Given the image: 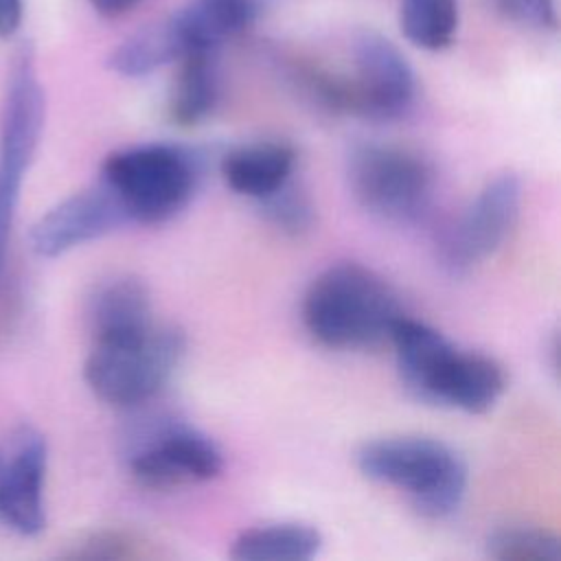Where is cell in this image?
<instances>
[{
    "instance_id": "cell-10",
    "label": "cell",
    "mask_w": 561,
    "mask_h": 561,
    "mask_svg": "<svg viewBox=\"0 0 561 561\" xmlns=\"http://www.w3.org/2000/svg\"><path fill=\"white\" fill-rule=\"evenodd\" d=\"M353 114L370 121L403 116L416 96V77L405 55L381 33L359 31L351 44Z\"/></svg>"
},
{
    "instance_id": "cell-16",
    "label": "cell",
    "mask_w": 561,
    "mask_h": 561,
    "mask_svg": "<svg viewBox=\"0 0 561 561\" xmlns=\"http://www.w3.org/2000/svg\"><path fill=\"white\" fill-rule=\"evenodd\" d=\"M322 548V535L302 522L265 524L243 530L230 548L237 561H307Z\"/></svg>"
},
{
    "instance_id": "cell-12",
    "label": "cell",
    "mask_w": 561,
    "mask_h": 561,
    "mask_svg": "<svg viewBox=\"0 0 561 561\" xmlns=\"http://www.w3.org/2000/svg\"><path fill=\"white\" fill-rule=\"evenodd\" d=\"M46 440L31 427L20 430L7 458L0 454V522L26 537L46 524Z\"/></svg>"
},
{
    "instance_id": "cell-23",
    "label": "cell",
    "mask_w": 561,
    "mask_h": 561,
    "mask_svg": "<svg viewBox=\"0 0 561 561\" xmlns=\"http://www.w3.org/2000/svg\"><path fill=\"white\" fill-rule=\"evenodd\" d=\"M22 22V0H0V37H11Z\"/></svg>"
},
{
    "instance_id": "cell-11",
    "label": "cell",
    "mask_w": 561,
    "mask_h": 561,
    "mask_svg": "<svg viewBox=\"0 0 561 561\" xmlns=\"http://www.w3.org/2000/svg\"><path fill=\"white\" fill-rule=\"evenodd\" d=\"M129 224V217L105 182L66 197L31 228V248L39 256H59L81 243L110 234Z\"/></svg>"
},
{
    "instance_id": "cell-24",
    "label": "cell",
    "mask_w": 561,
    "mask_h": 561,
    "mask_svg": "<svg viewBox=\"0 0 561 561\" xmlns=\"http://www.w3.org/2000/svg\"><path fill=\"white\" fill-rule=\"evenodd\" d=\"M142 0H90V4L105 18H116L131 11Z\"/></svg>"
},
{
    "instance_id": "cell-13",
    "label": "cell",
    "mask_w": 561,
    "mask_h": 561,
    "mask_svg": "<svg viewBox=\"0 0 561 561\" xmlns=\"http://www.w3.org/2000/svg\"><path fill=\"white\" fill-rule=\"evenodd\" d=\"M92 340L140 333L153 324L149 289L136 276L121 274L99 283L88 300Z\"/></svg>"
},
{
    "instance_id": "cell-19",
    "label": "cell",
    "mask_w": 561,
    "mask_h": 561,
    "mask_svg": "<svg viewBox=\"0 0 561 561\" xmlns=\"http://www.w3.org/2000/svg\"><path fill=\"white\" fill-rule=\"evenodd\" d=\"M486 554L497 561H559L561 539L543 528L504 526L489 535Z\"/></svg>"
},
{
    "instance_id": "cell-5",
    "label": "cell",
    "mask_w": 561,
    "mask_h": 561,
    "mask_svg": "<svg viewBox=\"0 0 561 561\" xmlns=\"http://www.w3.org/2000/svg\"><path fill=\"white\" fill-rule=\"evenodd\" d=\"M186 348L184 333L171 324L110 340H92L83 366L88 388L116 408H136L171 379Z\"/></svg>"
},
{
    "instance_id": "cell-1",
    "label": "cell",
    "mask_w": 561,
    "mask_h": 561,
    "mask_svg": "<svg viewBox=\"0 0 561 561\" xmlns=\"http://www.w3.org/2000/svg\"><path fill=\"white\" fill-rule=\"evenodd\" d=\"M390 346L405 390L423 403L482 414L506 390L500 362L456 348L443 333L414 318L405 316L397 322Z\"/></svg>"
},
{
    "instance_id": "cell-3",
    "label": "cell",
    "mask_w": 561,
    "mask_h": 561,
    "mask_svg": "<svg viewBox=\"0 0 561 561\" xmlns=\"http://www.w3.org/2000/svg\"><path fill=\"white\" fill-rule=\"evenodd\" d=\"M359 471L405 491L414 511L427 519L451 515L467 491V465L447 443L427 436H392L362 445Z\"/></svg>"
},
{
    "instance_id": "cell-4",
    "label": "cell",
    "mask_w": 561,
    "mask_h": 561,
    "mask_svg": "<svg viewBox=\"0 0 561 561\" xmlns=\"http://www.w3.org/2000/svg\"><path fill=\"white\" fill-rule=\"evenodd\" d=\"M99 180L118 197L129 224H162L191 202L199 164L184 147L149 142L110 153Z\"/></svg>"
},
{
    "instance_id": "cell-14",
    "label": "cell",
    "mask_w": 561,
    "mask_h": 561,
    "mask_svg": "<svg viewBox=\"0 0 561 561\" xmlns=\"http://www.w3.org/2000/svg\"><path fill=\"white\" fill-rule=\"evenodd\" d=\"M296 169V151L285 142H254L232 149L221 160L224 182L254 202L283 186Z\"/></svg>"
},
{
    "instance_id": "cell-9",
    "label": "cell",
    "mask_w": 561,
    "mask_h": 561,
    "mask_svg": "<svg viewBox=\"0 0 561 561\" xmlns=\"http://www.w3.org/2000/svg\"><path fill=\"white\" fill-rule=\"evenodd\" d=\"M519 202V178L513 171L493 175L445 230L438 243L440 265L451 274H465L495 254L517 221Z\"/></svg>"
},
{
    "instance_id": "cell-8",
    "label": "cell",
    "mask_w": 561,
    "mask_h": 561,
    "mask_svg": "<svg viewBox=\"0 0 561 561\" xmlns=\"http://www.w3.org/2000/svg\"><path fill=\"white\" fill-rule=\"evenodd\" d=\"M127 467L138 484L162 491L217 478L224 456L199 430L171 416H158L131 434Z\"/></svg>"
},
{
    "instance_id": "cell-6",
    "label": "cell",
    "mask_w": 561,
    "mask_h": 561,
    "mask_svg": "<svg viewBox=\"0 0 561 561\" xmlns=\"http://www.w3.org/2000/svg\"><path fill=\"white\" fill-rule=\"evenodd\" d=\"M46 121V94L31 46L13 57L0 110V283L24 178L35 158Z\"/></svg>"
},
{
    "instance_id": "cell-7",
    "label": "cell",
    "mask_w": 561,
    "mask_h": 561,
    "mask_svg": "<svg viewBox=\"0 0 561 561\" xmlns=\"http://www.w3.org/2000/svg\"><path fill=\"white\" fill-rule=\"evenodd\" d=\"M346 175L355 202L394 226L421 221L434 199V169L425 158L399 145H357L348 153Z\"/></svg>"
},
{
    "instance_id": "cell-2",
    "label": "cell",
    "mask_w": 561,
    "mask_h": 561,
    "mask_svg": "<svg viewBox=\"0 0 561 561\" xmlns=\"http://www.w3.org/2000/svg\"><path fill=\"white\" fill-rule=\"evenodd\" d=\"M403 316L394 287L375 270L353 261L322 270L302 296V322L309 335L337 351L390 346Z\"/></svg>"
},
{
    "instance_id": "cell-17",
    "label": "cell",
    "mask_w": 561,
    "mask_h": 561,
    "mask_svg": "<svg viewBox=\"0 0 561 561\" xmlns=\"http://www.w3.org/2000/svg\"><path fill=\"white\" fill-rule=\"evenodd\" d=\"M186 48L173 15L123 39L110 55L107 66L121 77H147L153 70L184 57Z\"/></svg>"
},
{
    "instance_id": "cell-20",
    "label": "cell",
    "mask_w": 561,
    "mask_h": 561,
    "mask_svg": "<svg viewBox=\"0 0 561 561\" xmlns=\"http://www.w3.org/2000/svg\"><path fill=\"white\" fill-rule=\"evenodd\" d=\"M256 204L263 217L285 234H302L313 224V204L291 178Z\"/></svg>"
},
{
    "instance_id": "cell-15",
    "label": "cell",
    "mask_w": 561,
    "mask_h": 561,
    "mask_svg": "<svg viewBox=\"0 0 561 561\" xmlns=\"http://www.w3.org/2000/svg\"><path fill=\"white\" fill-rule=\"evenodd\" d=\"M178 61L180 68L169 92L167 114L173 125L193 127L202 123L217 103L219 79L215 50H193Z\"/></svg>"
},
{
    "instance_id": "cell-22",
    "label": "cell",
    "mask_w": 561,
    "mask_h": 561,
    "mask_svg": "<svg viewBox=\"0 0 561 561\" xmlns=\"http://www.w3.org/2000/svg\"><path fill=\"white\" fill-rule=\"evenodd\" d=\"M495 4L506 18L528 26L554 31L559 24L557 0H495Z\"/></svg>"
},
{
    "instance_id": "cell-18",
    "label": "cell",
    "mask_w": 561,
    "mask_h": 561,
    "mask_svg": "<svg viewBox=\"0 0 561 561\" xmlns=\"http://www.w3.org/2000/svg\"><path fill=\"white\" fill-rule=\"evenodd\" d=\"M458 15V0H401L399 4V26L405 39L432 53L451 46Z\"/></svg>"
},
{
    "instance_id": "cell-21",
    "label": "cell",
    "mask_w": 561,
    "mask_h": 561,
    "mask_svg": "<svg viewBox=\"0 0 561 561\" xmlns=\"http://www.w3.org/2000/svg\"><path fill=\"white\" fill-rule=\"evenodd\" d=\"M151 541L127 530H103L88 537L72 557L79 559H145L156 557Z\"/></svg>"
}]
</instances>
